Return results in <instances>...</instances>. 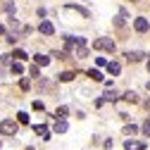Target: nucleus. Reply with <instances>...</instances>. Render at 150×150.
Returning <instances> with one entry per match:
<instances>
[{"label": "nucleus", "mask_w": 150, "mask_h": 150, "mask_svg": "<svg viewBox=\"0 0 150 150\" xmlns=\"http://www.w3.org/2000/svg\"><path fill=\"white\" fill-rule=\"evenodd\" d=\"M17 131H19V122H14V119H3V122H0V134L14 136Z\"/></svg>", "instance_id": "obj_1"}, {"label": "nucleus", "mask_w": 150, "mask_h": 150, "mask_svg": "<svg viewBox=\"0 0 150 150\" xmlns=\"http://www.w3.org/2000/svg\"><path fill=\"white\" fill-rule=\"evenodd\" d=\"M71 41H74V52H76V57H86L88 55V45H86V38H79V36H71Z\"/></svg>", "instance_id": "obj_2"}, {"label": "nucleus", "mask_w": 150, "mask_h": 150, "mask_svg": "<svg viewBox=\"0 0 150 150\" xmlns=\"http://www.w3.org/2000/svg\"><path fill=\"white\" fill-rule=\"evenodd\" d=\"M93 48H98V50H107V52H115V41H110V38H98L96 43H93Z\"/></svg>", "instance_id": "obj_3"}, {"label": "nucleus", "mask_w": 150, "mask_h": 150, "mask_svg": "<svg viewBox=\"0 0 150 150\" xmlns=\"http://www.w3.org/2000/svg\"><path fill=\"white\" fill-rule=\"evenodd\" d=\"M134 29H136L138 33H148L150 24H148V19H145V17H136V19H134Z\"/></svg>", "instance_id": "obj_4"}, {"label": "nucleus", "mask_w": 150, "mask_h": 150, "mask_svg": "<svg viewBox=\"0 0 150 150\" xmlns=\"http://www.w3.org/2000/svg\"><path fill=\"white\" fill-rule=\"evenodd\" d=\"M124 150H145L143 141H134V138H126L124 141Z\"/></svg>", "instance_id": "obj_5"}, {"label": "nucleus", "mask_w": 150, "mask_h": 150, "mask_svg": "<svg viewBox=\"0 0 150 150\" xmlns=\"http://www.w3.org/2000/svg\"><path fill=\"white\" fill-rule=\"evenodd\" d=\"M38 31H41L43 36H52V33H55V26H52V22H48V19H45V22H41Z\"/></svg>", "instance_id": "obj_6"}, {"label": "nucleus", "mask_w": 150, "mask_h": 150, "mask_svg": "<svg viewBox=\"0 0 150 150\" xmlns=\"http://www.w3.org/2000/svg\"><path fill=\"white\" fill-rule=\"evenodd\" d=\"M124 57L129 60V62H141L143 57H148V55H143V52H138V50H131V52H126Z\"/></svg>", "instance_id": "obj_7"}, {"label": "nucleus", "mask_w": 150, "mask_h": 150, "mask_svg": "<svg viewBox=\"0 0 150 150\" xmlns=\"http://www.w3.org/2000/svg\"><path fill=\"white\" fill-rule=\"evenodd\" d=\"M33 62L38 64V67H48L50 64V57H48V55H33Z\"/></svg>", "instance_id": "obj_8"}, {"label": "nucleus", "mask_w": 150, "mask_h": 150, "mask_svg": "<svg viewBox=\"0 0 150 150\" xmlns=\"http://www.w3.org/2000/svg\"><path fill=\"white\" fill-rule=\"evenodd\" d=\"M52 131H55V134H64V131H67V122L64 119H57L55 126H52Z\"/></svg>", "instance_id": "obj_9"}, {"label": "nucleus", "mask_w": 150, "mask_h": 150, "mask_svg": "<svg viewBox=\"0 0 150 150\" xmlns=\"http://www.w3.org/2000/svg\"><path fill=\"white\" fill-rule=\"evenodd\" d=\"M107 71L112 74V76H117V74L122 71V64L119 62H107Z\"/></svg>", "instance_id": "obj_10"}, {"label": "nucleus", "mask_w": 150, "mask_h": 150, "mask_svg": "<svg viewBox=\"0 0 150 150\" xmlns=\"http://www.w3.org/2000/svg\"><path fill=\"white\" fill-rule=\"evenodd\" d=\"M33 131H36V134H43V138H45V141L50 138V134H48V126H45V124H36V126H33Z\"/></svg>", "instance_id": "obj_11"}, {"label": "nucleus", "mask_w": 150, "mask_h": 150, "mask_svg": "<svg viewBox=\"0 0 150 150\" xmlns=\"http://www.w3.org/2000/svg\"><path fill=\"white\" fill-rule=\"evenodd\" d=\"M67 115H69V107H64V105H62V107H57V110H55V117H57V119H64Z\"/></svg>", "instance_id": "obj_12"}, {"label": "nucleus", "mask_w": 150, "mask_h": 150, "mask_svg": "<svg viewBox=\"0 0 150 150\" xmlns=\"http://www.w3.org/2000/svg\"><path fill=\"white\" fill-rule=\"evenodd\" d=\"M29 74H31V79H38V76H41V69H38V64H31V67H29Z\"/></svg>", "instance_id": "obj_13"}, {"label": "nucleus", "mask_w": 150, "mask_h": 150, "mask_svg": "<svg viewBox=\"0 0 150 150\" xmlns=\"http://www.w3.org/2000/svg\"><path fill=\"white\" fill-rule=\"evenodd\" d=\"M88 76H91L93 81H103V74H100L98 69H91V71H88Z\"/></svg>", "instance_id": "obj_14"}, {"label": "nucleus", "mask_w": 150, "mask_h": 150, "mask_svg": "<svg viewBox=\"0 0 150 150\" xmlns=\"http://www.w3.org/2000/svg\"><path fill=\"white\" fill-rule=\"evenodd\" d=\"M124 98H126L129 103H138V96H136L134 91H126V93H124Z\"/></svg>", "instance_id": "obj_15"}, {"label": "nucleus", "mask_w": 150, "mask_h": 150, "mask_svg": "<svg viewBox=\"0 0 150 150\" xmlns=\"http://www.w3.org/2000/svg\"><path fill=\"white\" fill-rule=\"evenodd\" d=\"M17 122L19 124H29V115L26 112H19V115H17Z\"/></svg>", "instance_id": "obj_16"}, {"label": "nucleus", "mask_w": 150, "mask_h": 150, "mask_svg": "<svg viewBox=\"0 0 150 150\" xmlns=\"http://www.w3.org/2000/svg\"><path fill=\"white\" fill-rule=\"evenodd\" d=\"M22 71H24L22 62H12V74H22Z\"/></svg>", "instance_id": "obj_17"}, {"label": "nucleus", "mask_w": 150, "mask_h": 150, "mask_svg": "<svg viewBox=\"0 0 150 150\" xmlns=\"http://www.w3.org/2000/svg\"><path fill=\"white\" fill-rule=\"evenodd\" d=\"M74 76H76L74 71H64V74H60V79H62V81H71Z\"/></svg>", "instance_id": "obj_18"}, {"label": "nucleus", "mask_w": 150, "mask_h": 150, "mask_svg": "<svg viewBox=\"0 0 150 150\" xmlns=\"http://www.w3.org/2000/svg\"><path fill=\"white\" fill-rule=\"evenodd\" d=\"M19 88H22V91H29V88H31V79H22V81H19Z\"/></svg>", "instance_id": "obj_19"}, {"label": "nucleus", "mask_w": 150, "mask_h": 150, "mask_svg": "<svg viewBox=\"0 0 150 150\" xmlns=\"http://www.w3.org/2000/svg\"><path fill=\"white\" fill-rule=\"evenodd\" d=\"M12 57H17V60H26V52H24V50H14Z\"/></svg>", "instance_id": "obj_20"}, {"label": "nucleus", "mask_w": 150, "mask_h": 150, "mask_svg": "<svg viewBox=\"0 0 150 150\" xmlns=\"http://www.w3.org/2000/svg\"><path fill=\"white\" fill-rule=\"evenodd\" d=\"M124 134H126V136L136 134V126H134V124H126V126H124Z\"/></svg>", "instance_id": "obj_21"}, {"label": "nucleus", "mask_w": 150, "mask_h": 150, "mask_svg": "<svg viewBox=\"0 0 150 150\" xmlns=\"http://www.w3.org/2000/svg\"><path fill=\"white\" fill-rule=\"evenodd\" d=\"M117 98H119V96H117L115 91H107V93H105V100H117Z\"/></svg>", "instance_id": "obj_22"}, {"label": "nucleus", "mask_w": 150, "mask_h": 150, "mask_svg": "<svg viewBox=\"0 0 150 150\" xmlns=\"http://www.w3.org/2000/svg\"><path fill=\"white\" fill-rule=\"evenodd\" d=\"M143 134H145V136H150V119L143 124Z\"/></svg>", "instance_id": "obj_23"}, {"label": "nucleus", "mask_w": 150, "mask_h": 150, "mask_svg": "<svg viewBox=\"0 0 150 150\" xmlns=\"http://www.w3.org/2000/svg\"><path fill=\"white\" fill-rule=\"evenodd\" d=\"M96 64H98V67H107V60H105V57H98Z\"/></svg>", "instance_id": "obj_24"}, {"label": "nucleus", "mask_w": 150, "mask_h": 150, "mask_svg": "<svg viewBox=\"0 0 150 150\" xmlns=\"http://www.w3.org/2000/svg\"><path fill=\"white\" fill-rule=\"evenodd\" d=\"M5 10H7L10 14H14V5H12V3H5Z\"/></svg>", "instance_id": "obj_25"}, {"label": "nucleus", "mask_w": 150, "mask_h": 150, "mask_svg": "<svg viewBox=\"0 0 150 150\" xmlns=\"http://www.w3.org/2000/svg\"><path fill=\"white\" fill-rule=\"evenodd\" d=\"M148 71H150V60H148Z\"/></svg>", "instance_id": "obj_26"}, {"label": "nucleus", "mask_w": 150, "mask_h": 150, "mask_svg": "<svg viewBox=\"0 0 150 150\" xmlns=\"http://www.w3.org/2000/svg\"><path fill=\"white\" fill-rule=\"evenodd\" d=\"M131 3H141V0H131Z\"/></svg>", "instance_id": "obj_27"}, {"label": "nucleus", "mask_w": 150, "mask_h": 150, "mask_svg": "<svg viewBox=\"0 0 150 150\" xmlns=\"http://www.w3.org/2000/svg\"><path fill=\"white\" fill-rule=\"evenodd\" d=\"M83 3H86V0H83Z\"/></svg>", "instance_id": "obj_28"}]
</instances>
